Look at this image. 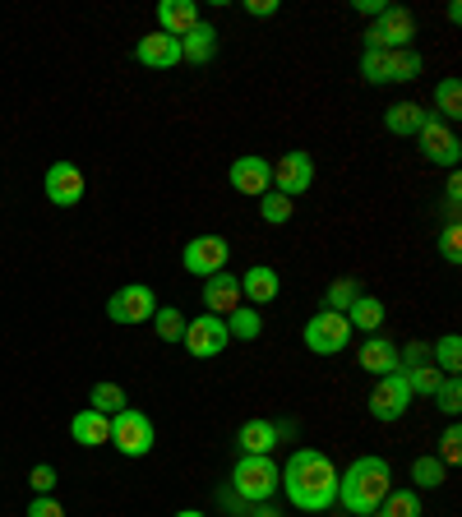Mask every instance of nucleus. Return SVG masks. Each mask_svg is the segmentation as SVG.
Instances as JSON below:
<instances>
[{"label": "nucleus", "mask_w": 462, "mask_h": 517, "mask_svg": "<svg viewBox=\"0 0 462 517\" xmlns=\"http://www.w3.org/2000/svg\"><path fill=\"white\" fill-rule=\"evenodd\" d=\"M430 361H435L444 374H458L462 370V337L458 333H444L435 347H430Z\"/></svg>", "instance_id": "473e14b6"}, {"label": "nucleus", "mask_w": 462, "mask_h": 517, "mask_svg": "<svg viewBox=\"0 0 462 517\" xmlns=\"http://www.w3.org/2000/svg\"><path fill=\"white\" fill-rule=\"evenodd\" d=\"M421 56H416L412 47L402 51H361V79L365 84H412V79H421Z\"/></svg>", "instance_id": "20e7f679"}, {"label": "nucleus", "mask_w": 462, "mask_h": 517, "mask_svg": "<svg viewBox=\"0 0 462 517\" xmlns=\"http://www.w3.org/2000/svg\"><path fill=\"white\" fill-rule=\"evenodd\" d=\"M439 254H444L449 264H458V259H462V227H458V222L444 227V236H439Z\"/></svg>", "instance_id": "4c0bfd02"}, {"label": "nucleus", "mask_w": 462, "mask_h": 517, "mask_svg": "<svg viewBox=\"0 0 462 517\" xmlns=\"http://www.w3.org/2000/svg\"><path fill=\"white\" fill-rule=\"evenodd\" d=\"M278 490H287V504L301 508V513H329L338 504V467L319 448H296L287 457Z\"/></svg>", "instance_id": "f257e3e1"}, {"label": "nucleus", "mask_w": 462, "mask_h": 517, "mask_svg": "<svg viewBox=\"0 0 462 517\" xmlns=\"http://www.w3.org/2000/svg\"><path fill=\"white\" fill-rule=\"evenodd\" d=\"M227 181H231V190L245 194V199H264V194L273 190V162L259 157V153H245V157L231 162Z\"/></svg>", "instance_id": "4468645a"}, {"label": "nucleus", "mask_w": 462, "mask_h": 517, "mask_svg": "<svg viewBox=\"0 0 462 517\" xmlns=\"http://www.w3.org/2000/svg\"><path fill=\"white\" fill-rule=\"evenodd\" d=\"M402 374H407L412 397H435V388L444 384V370H439L435 361H421V365H412V370H402Z\"/></svg>", "instance_id": "c85d7f7f"}, {"label": "nucleus", "mask_w": 462, "mask_h": 517, "mask_svg": "<svg viewBox=\"0 0 462 517\" xmlns=\"http://www.w3.org/2000/svg\"><path fill=\"white\" fill-rule=\"evenodd\" d=\"M213 56H218V33H213V24H204V19H199V24L181 37V61L208 65Z\"/></svg>", "instance_id": "5701e85b"}, {"label": "nucleus", "mask_w": 462, "mask_h": 517, "mask_svg": "<svg viewBox=\"0 0 462 517\" xmlns=\"http://www.w3.org/2000/svg\"><path fill=\"white\" fill-rule=\"evenodd\" d=\"M111 444L121 448L125 457H148L153 444H158V430L139 407H125L111 416Z\"/></svg>", "instance_id": "6e6552de"}, {"label": "nucleus", "mask_w": 462, "mask_h": 517, "mask_svg": "<svg viewBox=\"0 0 462 517\" xmlns=\"http://www.w3.org/2000/svg\"><path fill=\"white\" fill-rule=\"evenodd\" d=\"M365 407H370V416H375L379 425H393L407 416V407H412V388H407V374L393 370V374H379L375 388H370V397H365Z\"/></svg>", "instance_id": "423d86ee"}, {"label": "nucleus", "mask_w": 462, "mask_h": 517, "mask_svg": "<svg viewBox=\"0 0 462 517\" xmlns=\"http://www.w3.org/2000/svg\"><path fill=\"white\" fill-rule=\"evenodd\" d=\"M435 116H439V121H444V125L462 121V84H458V79H453V74H449V79H439V84H435Z\"/></svg>", "instance_id": "a878e982"}, {"label": "nucleus", "mask_w": 462, "mask_h": 517, "mask_svg": "<svg viewBox=\"0 0 462 517\" xmlns=\"http://www.w3.org/2000/svg\"><path fill=\"white\" fill-rule=\"evenodd\" d=\"M384 319H389V310H384L379 296H356V301L347 305V324H352V333H379Z\"/></svg>", "instance_id": "393cba45"}, {"label": "nucleus", "mask_w": 462, "mask_h": 517, "mask_svg": "<svg viewBox=\"0 0 462 517\" xmlns=\"http://www.w3.org/2000/svg\"><path fill=\"white\" fill-rule=\"evenodd\" d=\"M301 342H305V351H315V356H338V351H347V342H352V324H347V314L319 310L315 319H305Z\"/></svg>", "instance_id": "0eeeda50"}, {"label": "nucleus", "mask_w": 462, "mask_h": 517, "mask_svg": "<svg viewBox=\"0 0 462 517\" xmlns=\"http://www.w3.org/2000/svg\"><path fill=\"white\" fill-rule=\"evenodd\" d=\"M426 116L430 111L421 107V102H393L389 111H384V130L389 134H398V139H407V134H421V125H426Z\"/></svg>", "instance_id": "b1692460"}, {"label": "nucleus", "mask_w": 462, "mask_h": 517, "mask_svg": "<svg viewBox=\"0 0 462 517\" xmlns=\"http://www.w3.org/2000/svg\"><path fill=\"white\" fill-rule=\"evenodd\" d=\"M176 517H208V513H199V508H181Z\"/></svg>", "instance_id": "c03bdc74"}, {"label": "nucleus", "mask_w": 462, "mask_h": 517, "mask_svg": "<svg viewBox=\"0 0 462 517\" xmlns=\"http://www.w3.org/2000/svg\"><path fill=\"white\" fill-rule=\"evenodd\" d=\"M28 485H33L37 494H51V490H56V467H51V462L33 467V471H28Z\"/></svg>", "instance_id": "58836bf2"}, {"label": "nucleus", "mask_w": 462, "mask_h": 517, "mask_svg": "<svg viewBox=\"0 0 462 517\" xmlns=\"http://www.w3.org/2000/svg\"><path fill=\"white\" fill-rule=\"evenodd\" d=\"M278 10H282L278 0H245V14H250V19H273Z\"/></svg>", "instance_id": "a19ab883"}, {"label": "nucleus", "mask_w": 462, "mask_h": 517, "mask_svg": "<svg viewBox=\"0 0 462 517\" xmlns=\"http://www.w3.org/2000/svg\"><path fill=\"white\" fill-rule=\"evenodd\" d=\"M282 296V277H278V268H268V264H250L241 273V301L245 305H273Z\"/></svg>", "instance_id": "f3484780"}, {"label": "nucleus", "mask_w": 462, "mask_h": 517, "mask_svg": "<svg viewBox=\"0 0 462 517\" xmlns=\"http://www.w3.org/2000/svg\"><path fill=\"white\" fill-rule=\"evenodd\" d=\"M236 305H245L241 301V277L236 273H213V277H204V314H218V319H227Z\"/></svg>", "instance_id": "dca6fc26"}, {"label": "nucleus", "mask_w": 462, "mask_h": 517, "mask_svg": "<svg viewBox=\"0 0 462 517\" xmlns=\"http://www.w3.org/2000/svg\"><path fill=\"white\" fill-rule=\"evenodd\" d=\"M134 61L148 65V70H176V65H181V42L167 33H148V37H139Z\"/></svg>", "instance_id": "a211bd4d"}, {"label": "nucleus", "mask_w": 462, "mask_h": 517, "mask_svg": "<svg viewBox=\"0 0 462 517\" xmlns=\"http://www.w3.org/2000/svg\"><path fill=\"white\" fill-rule=\"evenodd\" d=\"M282 425L278 421H245L241 430H236V444H241V453H250V457H268L273 448L282 444Z\"/></svg>", "instance_id": "aec40b11"}, {"label": "nucleus", "mask_w": 462, "mask_h": 517, "mask_svg": "<svg viewBox=\"0 0 462 517\" xmlns=\"http://www.w3.org/2000/svg\"><path fill=\"white\" fill-rule=\"evenodd\" d=\"M199 24V5L195 0H162L158 5V33H167V37H176L181 42L190 28Z\"/></svg>", "instance_id": "4be33fe9"}, {"label": "nucleus", "mask_w": 462, "mask_h": 517, "mask_svg": "<svg viewBox=\"0 0 462 517\" xmlns=\"http://www.w3.org/2000/svg\"><path fill=\"white\" fill-rule=\"evenodd\" d=\"M153 310H158V296H153V287H144V282H130V287H121L116 296H107L111 324H148Z\"/></svg>", "instance_id": "9b49d317"}, {"label": "nucleus", "mask_w": 462, "mask_h": 517, "mask_svg": "<svg viewBox=\"0 0 462 517\" xmlns=\"http://www.w3.org/2000/svg\"><path fill=\"white\" fill-rule=\"evenodd\" d=\"M356 296H365V287L356 282V277H338L329 291H324V310H333V314H347V305L356 301Z\"/></svg>", "instance_id": "72a5a7b5"}, {"label": "nucleus", "mask_w": 462, "mask_h": 517, "mask_svg": "<svg viewBox=\"0 0 462 517\" xmlns=\"http://www.w3.org/2000/svg\"><path fill=\"white\" fill-rule=\"evenodd\" d=\"M315 185V157L305 153V148H292V153H282L278 162H273V190L287 194V199H296V194H305Z\"/></svg>", "instance_id": "ddd939ff"}, {"label": "nucleus", "mask_w": 462, "mask_h": 517, "mask_svg": "<svg viewBox=\"0 0 462 517\" xmlns=\"http://www.w3.org/2000/svg\"><path fill=\"white\" fill-rule=\"evenodd\" d=\"M250 517H287V513L273 508V499H268V504H250Z\"/></svg>", "instance_id": "79ce46f5"}, {"label": "nucleus", "mask_w": 462, "mask_h": 517, "mask_svg": "<svg viewBox=\"0 0 462 517\" xmlns=\"http://www.w3.org/2000/svg\"><path fill=\"white\" fill-rule=\"evenodd\" d=\"M412 481H416V490H439V485L449 481V467H444L435 453H421L412 462Z\"/></svg>", "instance_id": "cd10ccee"}, {"label": "nucleus", "mask_w": 462, "mask_h": 517, "mask_svg": "<svg viewBox=\"0 0 462 517\" xmlns=\"http://www.w3.org/2000/svg\"><path fill=\"white\" fill-rule=\"evenodd\" d=\"M42 190H47V199L56 208H74L79 199H84V171L74 167V162H51L47 176H42Z\"/></svg>", "instance_id": "2eb2a0df"}, {"label": "nucleus", "mask_w": 462, "mask_h": 517, "mask_svg": "<svg viewBox=\"0 0 462 517\" xmlns=\"http://www.w3.org/2000/svg\"><path fill=\"white\" fill-rule=\"evenodd\" d=\"M393 490V467L384 457H356L347 471H338V504L352 517H370Z\"/></svg>", "instance_id": "f03ea898"}, {"label": "nucleus", "mask_w": 462, "mask_h": 517, "mask_svg": "<svg viewBox=\"0 0 462 517\" xmlns=\"http://www.w3.org/2000/svg\"><path fill=\"white\" fill-rule=\"evenodd\" d=\"M148 324H153V333H158L162 342H181V337H185V324H190V319H185L176 305H158Z\"/></svg>", "instance_id": "c756f323"}, {"label": "nucleus", "mask_w": 462, "mask_h": 517, "mask_svg": "<svg viewBox=\"0 0 462 517\" xmlns=\"http://www.w3.org/2000/svg\"><path fill=\"white\" fill-rule=\"evenodd\" d=\"M231 342L227 333V319H218V314H199V319H190L185 324V337H181V347L195 356V361H213V356H222Z\"/></svg>", "instance_id": "1a4fd4ad"}, {"label": "nucleus", "mask_w": 462, "mask_h": 517, "mask_svg": "<svg viewBox=\"0 0 462 517\" xmlns=\"http://www.w3.org/2000/svg\"><path fill=\"white\" fill-rule=\"evenodd\" d=\"M439 462H444V467H453V462H462V430L458 425H449V430L439 434Z\"/></svg>", "instance_id": "e433bc0d"}, {"label": "nucleus", "mask_w": 462, "mask_h": 517, "mask_svg": "<svg viewBox=\"0 0 462 517\" xmlns=\"http://www.w3.org/2000/svg\"><path fill=\"white\" fill-rule=\"evenodd\" d=\"M370 517H421V494L416 490H389V499Z\"/></svg>", "instance_id": "2f4dec72"}, {"label": "nucleus", "mask_w": 462, "mask_h": 517, "mask_svg": "<svg viewBox=\"0 0 462 517\" xmlns=\"http://www.w3.org/2000/svg\"><path fill=\"white\" fill-rule=\"evenodd\" d=\"M227 333H231V342H255V337L264 333V319H259L255 305H236V310L227 314Z\"/></svg>", "instance_id": "bb28decb"}, {"label": "nucleus", "mask_w": 462, "mask_h": 517, "mask_svg": "<svg viewBox=\"0 0 462 517\" xmlns=\"http://www.w3.org/2000/svg\"><path fill=\"white\" fill-rule=\"evenodd\" d=\"M352 10L356 14H379L384 10V0H352Z\"/></svg>", "instance_id": "37998d69"}, {"label": "nucleus", "mask_w": 462, "mask_h": 517, "mask_svg": "<svg viewBox=\"0 0 462 517\" xmlns=\"http://www.w3.org/2000/svg\"><path fill=\"white\" fill-rule=\"evenodd\" d=\"M227 259H231L227 236H213V231H208V236H195V241L181 250V264H185V273H190V277L222 273V268H227Z\"/></svg>", "instance_id": "f8f14e48"}, {"label": "nucleus", "mask_w": 462, "mask_h": 517, "mask_svg": "<svg viewBox=\"0 0 462 517\" xmlns=\"http://www.w3.org/2000/svg\"><path fill=\"white\" fill-rule=\"evenodd\" d=\"M28 517H65V508L51 499V494H37L33 504H28Z\"/></svg>", "instance_id": "ea45409f"}, {"label": "nucleus", "mask_w": 462, "mask_h": 517, "mask_svg": "<svg viewBox=\"0 0 462 517\" xmlns=\"http://www.w3.org/2000/svg\"><path fill=\"white\" fill-rule=\"evenodd\" d=\"M88 402H93V411H102V416H116V411L130 407V397H125L121 384H111V379H102V384H93V393H88Z\"/></svg>", "instance_id": "7c9ffc66"}, {"label": "nucleus", "mask_w": 462, "mask_h": 517, "mask_svg": "<svg viewBox=\"0 0 462 517\" xmlns=\"http://www.w3.org/2000/svg\"><path fill=\"white\" fill-rule=\"evenodd\" d=\"M278 485H282V467L273 462V453L236 457V467H231V494H236V499H245V504H268V499L278 494Z\"/></svg>", "instance_id": "7ed1b4c3"}, {"label": "nucleus", "mask_w": 462, "mask_h": 517, "mask_svg": "<svg viewBox=\"0 0 462 517\" xmlns=\"http://www.w3.org/2000/svg\"><path fill=\"white\" fill-rule=\"evenodd\" d=\"M416 144H421V157L426 162H435V167H449L458 171V157H462V144H458V134H453V125H444L430 111L426 125H421V134H416Z\"/></svg>", "instance_id": "9d476101"}, {"label": "nucleus", "mask_w": 462, "mask_h": 517, "mask_svg": "<svg viewBox=\"0 0 462 517\" xmlns=\"http://www.w3.org/2000/svg\"><path fill=\"white\" fill-rule=\"evenodd\" d=\"M361 370L365 374H393L398 370V342L393 337H384V333H370L361 342Z\"/></svg>", "instance_id": "412c9836"}, {"label": "nucleus", "mask_w": 462, "mask_h": 517, "mask_svg": "<svg viewBox=\"0 0 462 517\" xmlns=\"http://www.w3.org/2000/svg\"><path fill=\"white\" fill-rule=\"evenodd\" d=\"M412 37H416L412 10L384 5V10L375 14V24L365 28V51H402V47H412Z\"/></svg>", "instance_id": "39448f33"}, {"label": "nucleus", "mask_w": 462, "mask_h": 517, "mask_svg": "<svg viewBox=\"0 0 462 517\" xmlns=\"http://www.w3.org/2000/svg\"><path fill=\"white\" fill-rule=\"evenodd\" d=\"M70 439L79 448H102L111 444V416H102V411L84 407V411H74L70 416Z\"/></svg>", "instance_id": "6ab92c4d"}, {"label": "nucleus", "mask_w": 462, "mask_h": 517, "mask_svg": "<svg viewBox=\"0 0 462 517\" xmlns=\"http://www.w3.org/2000/svg\"><path fill=\"white\" fill-rule=\"evenodd\" d=\"M292 208H296V199H287V194H278V190H268L264 199H259V217H264L268 227H282V222H292Z\"/></svg>", "instance_id": "f704fd0d"}, {"label": "nucleus", "mask_w": 462, "mask_h": 517, "mask_svg": "<svg viewBox=\"0 0 462 517\" xmlns=\"http://www.w3.org/2000/svg\"><path fill=\"white\" fill-rule=\"evenodd\" d=\"M435 402H439L444 416H458V411H462V379H458V374H444V384L435 388Z\"/></svg>", "instance_id": "c9c22d12"}]
</instances>
